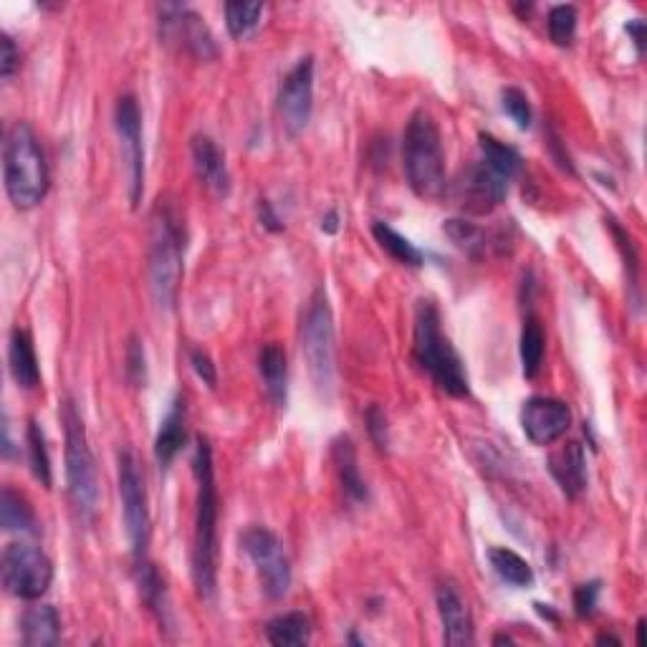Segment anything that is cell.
I'll return each mask as SVG.
<instances>
[{"mask_svg": "<svg viewBox=\"0 0 647 647\" xmlns=\"http://www.w3.org/2000/svg\"><path fill=\"white\" fill-rule=\"evenodd\" d=\"M508 182L512 180H508L506 174H501L499 170H493L489 163L478 159V163H474L466 172H463V178L458 182L463 208L476 212V216L491 212L493 208H499V205L506 200Z\"/></svg>", "mask_w": 647, "mask_h": 647, "instance_id": "obj_15", "label": "cell"}, {"mask_svg": "<svg viewBox=\"0 0 647 647\" xmlns=\"http://www.w3.org/2000/svg\"><path fill=\"white\" fill-rule=\"evenodd\" d=\"M258 216H261V223L269 228V231H273V233L284 231V223H281L276 212H273L269 200H258Z\"/></svg>", "mask_w": 647, "mask_h": 647, "instance_id": "obj_40", "label": "cell"}, {"mask_svg": "<svg viewBox=\"0 0 647 647\" xmlns=\"http://www.w3.org/2000/svg\"><path fill=\"white\" fill-rule=\"evenodd\" d=\"M8 364H11V375L21 390H36L38 383H41V370H38L34 339H30L26 329H13L11 347H8Z\"/></svg>", "mask_w": 647, "mask_h": 647, "instance_id": "obj_20", "label": "cell"}, {"mask_svg": "<svg viewBox=\"0 0 647 647\" xmlns=\"http://www.w3.org/2000/svg\"><path fill=\"white\" fill-rule=\"evenodd\" d=\"M193 474L197 481L195 501V539H193V580L197 595L212 599L218 587V486L216 466H212V448L205 436L195 440Z\"/></svg>", "mask_w": 647, "mask_h": 647, "instance_id": "obj_1", "label": "cell"}, {"mask_svg": "<svg viewBox=\"0 0 647 647\" xmlns=\"http://www.w3.org/2000/svg\"><path fill=\"white\" fill-rule=\"evenodd\" d=\"M114 125L121 142V155L127 163V180H129V200L137 208L142 200L144 190V147H142V114L140 104L132 94L119 96L117 109H114Z\"/></svg>", "mask_w": 647, "mask_h": 647, "instance_id": "obj_12", "label": "cell"}, {"mask_svg": "<svg viewBox=\"0 0 647 647\" xmlns=\"http://www.w3.org/2000/svg\"><path fill=\"white\" fill-rule=\"evenodd\" d=\"M504 643H506V645H512L514 640H512V637H508V635H496V637H493V645H504Z\"/></svg>", "mask_w": 647, "mask_h": 647, "instance_id": "obj_44", "label": "cell"}, {"mask_svg": "<svg viewBox=\"0 0 647 647\" xmlns=\"http://www.w3.org/2000/svg\"><path fill=\"white\" fill-rule=\"evenodd\" d=\"M159 36H163L165 43L178 46L180 51H185L195 59L208 61L218 53L208 26H205L200 15L185 5H163Z\"/></svg>", "mask_w": 647, "mask_h": 647, "instance_id": "obj_13", "label": "cell"}, {"mask_svg": "<svg viewBox=\"0 0 647 647\" xmlns=\"http://www.w3.org/2000/svg\"><path fill=\"white\" fill-rule=\"evenodd\" d=\"M372 235H375V241L379 243V248L387 250L394 261L402 263V266H410V269H420V266L425 263V258L420 250H417L413 243H410L405 235L394 231L392 225L387 223H377L372 225Z\"/></svg>", "mask_w": 647, "mask_h": 647, "instance_id": "obj_27", "label": "cell"}, {"mask_svg": "<svg viewBox=\"0 0 647 647\" xmlns=\"http://www.w3.org/2000/svg\"><path fill=\"white\" fill-rule=\"evenodd\" d=\"M544 347H546V337L539 319L529 316L527 324L521 329V367H523V377L534 379L542 370L544 362Z\"/></svg>", "mask_w": 647, "mask_h": 647, "instance_id": "obj_28", "label": "cell"}, {"mask_svg": "<svg viewBox=\"0 0 647 647\" xmlns=\"http://www.w3.org/2000/svg\"><path fill=\"white\" fill-rule=\"evenodd\" d=\"M190 155H193V167L200 182H205V187H210L220 197L231 195V172H228L225 155L218 150V144L210 137H193Z\"/></svg>", "mask_w": 647, "mask_h": 647, "instance_id": "obj_18", "label": "cell"}, {"mask_svg": "<svg viewBox=\"0 0 647 647\" xmlns=\"http://www.w3.org/2000/svg\"><path fill=\"white\" fill-rule=\"evenodd\" d=\"M314 112V56L299 59L279 89V114L288 137L301 134Z\"/></svg>", "mask_w": 647, "mask_h": 647, "instance_id": "obj_11", "label": "cell"}, {"mask_svg": "<svg viewBox=\"0 0 647 647\" xmlns=\"http://www.w3.org/2000/svg\"><path fill=\"white\" fill-rule=\"evenodd\" d=\"M322 231L324 233H337L339 231V216H337V210L326 212V218L322 220Z\"/></svg>", "mask_w": 647, "mask_h": 647, "instance_id": "obj_42", "label": "cell"}, {"mask_svg": "<svg viewBox=\"0 0 647 647\" xmlns=\"http://www.w3.org/2000/svg\"><path fill=\"white\" fill-rule=\"evenodd\" d=\"M243 552L254 561L266 597L284 599L292 590V561L281 539L263 527H250L243 534Z\"/></svg>", "mask_w": 647, "mask_h": 647, "instance_id": "obj_10", "label": "cell"}, {"mask_svg": "<svg viewBox=\"0 0 647 647\" xmlns=\"http://www.w3.org/2000/svg\"><path fill=\"white\" fill-rule=\"evenodd\" d=\"M61 423H64L66 438V486L68 499L81 519H94L99 506V476L96 461L89 448L87 428L79 410L72 400H64L61 405Z\"/></svg>", "mask_w": 647, "mask_h": 647, "instance_id": "obj_6", "label": "cell"}, {"mask_svg": "<svg viewBox=\"0 0 647 647\" xmlns=\"http://www.w3.org/2000/svg\"><path fill=\"white\" fill-rule=\"evenodd\" d=\"M501 102H504V112L514 119L516 127L519 129L531 127V104L521 89H514V87L506 89L504 96H501Z\"/></svg>", "mask_w": 647, "mask_h": 647, "instance_id": "obj_34", "label": "cell"}, {"mask_svg": "<svg viewBox=\"0 0 647 647\" xmlns=\"http://www.w3.org/2000/svg\"><path fill=\"white\" fill-rule=\"evenodd\" d=\"M332 458H334V468H337L339 483L341 489L354 504H367L370 499V489L364 483V478L360 474V463H357V451L354 443L349 436H341L332 443Z\"/></svg>", "mask_w": 647, "mask_h": 647, "instance_id": "obj_19", "label": "cell"}, {"mask_svg": "<svg viewBox=\"0 0 647 647\" xmlns=\"http://www.w3.org/2000/svg\"><path fill=\"white\" fill-rule=\"evenodd\" d=\"M402 167L415 195L438 197L445 190V152L428 112H415L402 134Z\"/></svg>", "mask_w": 647, "mask_h": 647, "instance_id": "obj_4", "label": "cell"}, {"mask_svg": "<svg viewBox=\"0 0 647 647\" xmlns=\"http://www.w3.org/2000/svg\"><path fill=\"white\" fill-rule=\"evenodd\" d=\"M258 372H261V379L266 385V392L273 405L284 407L288 398V362H286V349L271 341V345H263L261 352H258Z\"/></svg>", "mask_w": 647, "mask_h": 647, "instance_id": "obj_22", "label": "cell"}, {"mask_svg": "<svg viewBox=\"0 0 647 647\" xmlns=\"http://www.w3.org/2000/svg\"><path fill=\"white\" fill-rule=\"evenodd\" d=\"M185 417H187L185 398L178 394L172 402L170 413L165 415L163 425H159V432L155 440V458L163 468L170 466V463L178 458L182 445H185Z\"/></svg>", "mask_w": 647, "mask_h": 647, "instance_id": "obj_21", "label": "cell"}, {"mask_svg": "<svg viewBox=\"0 0 647 647\" xmlns=\"http://www.w3.org/2000/svg\"><path fill=\"white\" fill-rule=\"evenodd\" d=\"M3 587L8 595L18 599H41L53 582V565L41 546L28 542H13L5 546L3 561Z\"/></svg>", "mask_w": 647, "mask_h": 647, "instance_id": "obj_8", "label": "cell"}, {"mask_svg": "<svg viewBox=\"0 0 647 647\" xmlns=\"http://www.w3.org/2000/svg\"><path fill=\"white\" fill-rule=\"evenodd\" d=\"M119 496L134 565H140V561L147 559L150 546V501L140 463H137L132 451L119 453Z\"/></svg>", "mask_w": 647, "mask_h": 647, "instance_id": "obj_9", "label": "cell"}, {"mask_svg": "<svg viewBox=\"0 0 647 647\" xmlns=\"http://www.w3.org/2000/svg\"><path fill=\"white\" fill-rule=\"evenodd\" d=\"M489 561L501 580L512 587H531L534 584V569L519 554L506 549V546H491Z\"/></svg>", "mask_w": 647, "mask_h": 647, "instance_id": "obj_25", "label": "cell"}, {"mask_svg": "<svg viewBox=\"0 0 647 647\" xmlns=\"http://www.w3.org/2000/svg\"><path fill=\"white\" fill-rule=\"evenodd\" d=\"M443 231L448 233V238H451L455 246L468 250L470 256H478L483 254L486 248H489V235H486L483 228H478L476 223H470V220H448L443 225Z\"/></svg>", "mask_w": 647, "mask_h": 647, "instance_id": "obj_32", "label": "cell"}, {"mask_svg": "<svg viewBox=\"0 0 647 647\" xmlns=\"http://www.w3.org/2000/svg\"><path fill=\"white\" fill-rule=\"evenodd\" d=\"M182 235L180 220L172 208L159 203L152 212L150 235V288L159 309H174L182 284Z\"/></svg>", "mask_w": 647, "mask_h": 647, "instance_id": "obj_5", "label": "cell"}, {"mask_svg": "<svg viewBox=\"0 0 647 647\" xmlns=\"http://www.w3.org/2000/svg\"><path fill=\"white\" fill-rule=\"evenodd\" d=\"M597 643H599V645H605V643L620 645V640H618V637H610V635H603V637H597Z\"/></svg>", "mask_w": 647, "mask_h": 647, "instance_id": "obj_45", "label": "cell"}, {"mask_svg": "<svg viewBox=\"0 0 647 647\" xmlns=\"http://www.w3.org/2000/svg\"><path fill=\"white\" fill-rule=\"evenodd\" d=\"M572 425V410L557 398H529L521 407V428L534 445H552Z\"/></svg>", "mask_w": 647, "mask_h": 647, "instance_id": "obj_14", "label": "cell"}, {"mask_svg": "<svg viewBox=\"0 0 647 647\" xmlns=\"http://www.w3.org/2000/svg\"><path fill=\"white\" fill-rule=\"evenodd\" d=\"M301 352L307 357L311 383L322 398H332L337 377V349H334V316L324 288L309 299L301 324Z\"/></svg>", "mask_w": 647, "mask_h": 647, "instance_id": "obj_7", "label": "cell"}, {"mask_svg": "<svg viewBox=\"0 0 647 647\" xmlns=\"http://www.w3.org/2000/svg\"><path fill=\"white\" fill-rule=\"evenodd\" d=\"M263 3H225L228 34L233 38H248L261 23Z\"/></svg>", "mask_w": 647, "mask_h": 647, "instance_id": "obj_31", "label": "cell"}, {"mask_svg": "<svg viewBox=\"0 0 647 647\" xmlns=\"http://www.w3.org/2000/svg\"><path fill=\"white\" fill-rule=\"evenodd\" d=\"M23 645L26 647H51L61 640V620L56 607L36 605L26 610L21 620Z\"/></svg>", "mask_w": 647, "mask_h": 647, "instance_id": "obj_23", "label": "cell"}, {"mask_svg": "<svg viewBox=\"0 0 647 647\" xmlns=\"http://www.w3.org/2000/svg\"><path fill=\"white\" fill-rule=\"evenodd\" d=\"M481 159L489 163L493 170L506 174L508 180H514L521 170V155L514 147H508L493 134H481Z\"/></svg>", "mask_w": 647, "mask_h": 647, "instance_id": "obj_29", "label": "cell"}, {"mask_svg": "<svg viewBox=\"0 0 647 647\" xmlns=\"http://www.w3.org/2000/svg\"><path fill=\"white\" fill-rule=\"evenodd\" d=\"M577 15L574 5H554L549 11V36L557 46H569L577 34Z\"/></svg>", "mask_w": 647, "mask_h": 647, "instance_id": "obj_33", "label": "cell"}, {"mask_svg": "<svg viewBox=\"0 0 647 647\" xmlns=\"http://www.w3.org/2000/svg\"><path fill=\"white\" fill-rule=\"evenodd\" d=\"M190 364H193L195 375L200 377L205 385L208 387L218 385V370H216V364H212L208 352H203V349H193V352H190Z\"/></svg>", "mask_w": 647, "mask_h": 647, "instance_id": "obj_39", "label": "cell"}, {"mask_svg": "<svg viewBox=\"0 0 647 647\" xmlns=\"http://www.w3.org/2000/svg\"><path fill=\"white\" fill-rule=\"evenodd\" d=\"M436 605L440 614V625H443V643L451 647L474 645L476 643L474 618H470L466 599H463V595L453 582L438 584Z\"/></svg>", "mask_w": 647, "mask_h": 647, "instance_id": "obj_16", "label": "cell"}, {"mask_svg": "<svg viewBox=\"0 0 647 647\" xmlns=\"http://www.w3.org/2000/svg\"><path fill=\"white\" fill-rule=\"evenodd\" d=\"M26 443H28V463H30V470H34L36 481H41L43 489H51L49 448H46V436H43L41 425H38L36 420L28 423Z\"/></svg>", "mask_w": 647, "mask_h": 647, "instance_id": "obj_30", "label": "cell"}, {"mask_svg": "<svg viewBox=\"0 0 647 647\" xmlns=\"http://www.w3.org/2000/svg\"><path fill=\"white\" fill-rule=\"evenodd\" d=\"M549 474L567 499H580L587 491V453L582 443L569 440L549 455Z\"/></svg>", "mask_w": 647, "mask_h": 647, "instance_id": "obj_17", "label": "cell"}, {"mask_svg": "<svg viewBox=\"0 0 647 647\" xmlns=\"http://www.w3.org/2000/svg\"><path fill=\"white\" fill-rule=\"evenodd\" d=\"M0 523H3L5 531H18V534H36L38 531L34 508L11 486H5L3 493H0Z\"/></svg>", "mask_w": 647, "mask_h": 647, "instance_id": "obj_26", "label": "cell"}, {"mask_svg": "<svg viewBox=\"0 0 647 647\" xmlns=\"http://www.w3.org/2000/svg\"><path fill=\"white\" fill-rule=\"evenodd\" d=\"M266 637L276 647H299L311 640V620L303 612H286L266 625Z\"/></svg>", "mask_w": 647, "mask_h": 647, "instance_id": "obj_24", "label": "cell"}, {"mask_svg": "<svg viewBox=\"0 0 647 647\" xmlns=\"http://www.w3.org/2000/svg\"><path fill=\"white\" fill-rule=\"evenodd\" d=\"M364 423H367L372 443H375L379 451H387V448H390V425H387L385 410L379 405H370L367 413H364Z\"/></svg>", "mask_w": 647, "mask_h": 647, "instance_id": "obj_35", "label": "cell"}, {"mask_svg": "<svg viewBox=\"0 0 647 647\" xmlns=\"http://www.w3.org/2000/svg\"><path fill=\"white\" fill-rule=\"evenodd\" d=\"M127 379L137 387H144L147 383V357H144L142 341L132 337L127 347Z\"/></svg>", "mask_w": 647, "mask_h": 647, "instance_id": "obj_36", "label": "cell"}, {"mask_svg": "<svg viewBox=\"0 0 647 647\" xmlns=\"http://www.w3.org/2000/svg\"><path fill=\"white\" fill-rule=\"evenodd\" d=\"M18 49H15L13 38L3 34L0 36V76H3V81H11L15 68H18Z\"/></svg>", "mask_w": 647, "mask_h": 647, "instance_id": "obj_38", "label": "cell"}, {"mask_svg": "<svg viewBox=\"0 0 647 647\" xmlns=\"http://www.w3.org/2000/svg\"><path fill=\"white\" fill-rule=\"evenodd\" d=\"M627 34L633 36L637 56H643V53H645V21L643 18H635L633 23H627Z\"/></svg>", "mask_w": 647, "mask_h": 647, "instance_id": "obj_41", "label": "cell"}, {"mask_svg": "<svg viewBox=\"0 0 647 647\" xmlns=\"http://www.w3.org/2000/svg\"><path fill=\"white\" fill-rule=\"evenodd\" d=\"M3 180L13 208L30 210L49 193V163L34 129L15 121L3 144Z\"/></svg>", "mask_w": 647, "mask_h": 647, "instance_id": "obj_2", "label": "cell"}, {"mask_svg": "<svg viewBox=\"0 0 647 647\" xmlns=\"http://www.w3.org/2000/svg\"><path fill=\"white\" fill-rule=\"evenodd\" d=\"M413 352L417 364L428 372L440 390L451 394V398H468L470 383L466 364H463L461 354L455 352L451 339L440 329V314L432 301H417Z\"/></svg>", "mask_w": 647, "mask_h": 647, "instance_id": "obj_3", "label": "cell"}, {"mask_svg": "<svg viewBox=\"0 0 647 647\" xmlns=\"http://www.w3.org/2000/svg\"><path fill=\"white\" fill-rule=\"evenodd\" d=\"M637 647H645V620L637 622Z\"/></svg>", "mask_w": 647, "mask_h": 647, "instance_id": "obj_43", "label": "cell"}, {"mask_svg": "<svg viewBox=\"0 0 647 647\" xmlns=\"http://www.w3.org/2000/svg\"><path fill=\"white\" fill-rule=\"evenodd\" d=\"M599 582H587V584H580V587L574 590V612L577 618H592L597 610V599H599Z\"/></svg>", "mask_w": 647, "mask_h": 647, "instance_id": "obj_37", "label": "cell"}]
</instances>
